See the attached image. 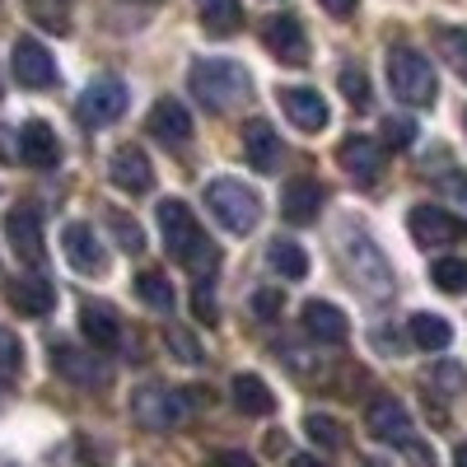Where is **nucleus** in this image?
<instances>
[{
    "mask_svg": "<svg viewBox=\"0 0 467 467\" xmlns=\"http://www.w3.org/2000/svg\"><path fill=\"white\" fill-rule=\"evenodd\" d=\"M187 89L197 94L206 112H224L229 103H239L248 94V70L229 57H202L187 66Z\"/></svg>",
    "mask_w": 467,
    "mask_h": 467,
    "instance_id": "f257e3e1",
    "label": "nucleus"
},
{
    "mask_svg": "<svg viewBox=\"0 0 467 467\" xmlns=\"http://www.w3.org/2000/svg\"><path fill=\"white\" fill-rule=\"evenodd\" d=\"M160 234H164V244H169V253L178 257V262H187V266H215L220 262V253L211 248V239L202 234V224H197V215H192V206L187 202H178V197H169L164 206H160Z\"/></svg>",
    "mask_w": 467,
    "mask_h": 467,
    "instance_id": "f03ea898",
    "label": "nucleus"
},
{
    "mask_svg": "<svg viewBox=\"0 0 467 467\" xmlns=\"http://www.w3.org/2000/svg\"><path fill=\"white\" fill-rule=\"evenodd\" d=\"M341 262L350 271V285H360L369 299L393 295V266L379 253V244H369V234H341Z\"/></svg>",
    "mask_w": 467,
    "mask_h": 467,
    "instance_id": "7ed1b4c3",
    "label": "nucleus"
},
{
    "mask_svg": "<svg viewBox=\"0 0 467 467\" xmlns=\"http://www.w3.org/2000/svg\"><path fill=\"white\" fill-rule=\"evenodd\" d=\"M388 85L407 108H431L435 103V66L431 57H420L416 47H393L388 52Z\"/></svg>",
    "mask_w": 467,
    "mask_h": 467,
    "instance_id": "20e7f679",
    "label": "nucleus"
},
{
    "mask_svg": "<svg viewBox=\"0 0 467 467\" xmlns=\"http://www.w3.org/2000/svg\"><path fill=\"white\" fill-rule=\"evenodd\" d=\"M206 206L229 234H253L262 220V197L253 187H244L239 178H215L206 187Z\"/></svg>",
    "mask_w": 467,
    "mask_h": 467,
    "instance_id": "39448f33",
    "label": "nucleus"
},
{
    "mask_svg": "<svg viewBox=\"0 0 467 467\" xmlns=\"http://www.w3.org/2000/svg\"><path fill=\"white\" fill-rule=\"evenodd\" d=\"M192 416V402L187 393H178V388H164V383H145L131 393V420L145 425V431H178V425H187Z\"/></svg>",
    "mask_w": 467,
    "mask_h": 467,
    "instance_id": "423d86ee",
    "label": "nucleus"
},
{
    "mask_svg": "<svg viewBox=\"0 0 467 467\" xmlns=\"http://www.w3.org/2000/svg\"><path fill=\"white\" fill-rule=\"evenodd\" d=\"M127 112V85L117 80V75H103V80H94L80 103H75V117H80L85 127H103V122H117V117Z\"/></svg>",
    "mask_w": 467,
    "mask_h": 467,
    "instance_id": "0eeeda50",
    "label": "nucleus"
},
{
    "mask_svg": "<svg viewBox=\"0 0 467 467\" xmlns=\"http://www.w3.org/2000/svg\"><path fill=\"white\" fill-rule=\"evenodd\" d=\"M61 253H66V262L80 271V276H103V271H108V253H103V244H99L94 224H85V220H70V224H66Z\"/></svg>",
    "mask_w": 467,
    "mask_h": 467,
    "instance_id": "6e6552de",
    "label": "nucleus"
},
{
    "mask_svg": "<svg viewBox=\"0 0 467 467\" xmlns=\"http://www.w3.org/2000/svg\"><path fill=\"white\" fill-rule=\"evenodd\" d=\"M365 425H369V435L383 440V444H398V449H411V444H416V435H411V411H407L398 398H379V402H369Z\"/></svg>",
    "mask_w": 467,
    "mask_h": 467,
    "instance_id": "1a4fd4ad",
    "label": "nucleus"
},
{
    "mask_svg": "<svg viewBox=\"0 0 467 467\" xmlns=\"http://www.w3.org/2000/svg\"><path fill=\"white\" fill-rule=\"evenodd\" d=\"M10 66H15V80L24 89H47L57 80V61H52V52L37 43V37H19L15 52H10Z\"/></svg>",
    "mask_w": 467,
    "mask_h": 467,
    "instance_id": "9d476101",
    "label": "nucleus"
},
{
    "mask_svg": "<svg viewBox=\"0 0 467 467\" xmlns=\"http://www.w3.org/2000/svg\"><path fill=\"white\" fill-rule=\"evenodd\" d=\"M262 43L266 52L285 61V66H304L308 61V37H304V24L295 15H276V19H266L262 24Z\"/></svg>",
    "mask_w": 467,
    "mask_h": 467,
    "instance_id": "9b49d317",
    "label": "nucleus"
},
{
    "mask_svg": "<svg viewBox=\"0 0 467 467\" xmlns=\"http://www.w3.org/2000/svg\"><path fill=\"white\" fill-rule=\"evenodd\" d=\"M244 160L257 173H276L281 169V131L266 122V117H253L244 122Z\"/></svg>",
    "mask_w": 467,
    "mask_h": 467,
    "instance_id": "f8f14e48",
    "label": "nucleus"
},
{
    "mask_svg": "<svg viewBox=\"0 0 467 467\" xmlns=\"http://www.w3.org/2000/svg\"><path fill=\"white\" fill-rule=\"evenodd\" d=\"M145 131L160 145H169V150H182L192 140V117H187V108L178 99H160L150 108V117H145Z\"/></svg>",
    "mask_w": 467,
    "mask_h": 467,
    "instance_id": "ddd939ff",
    "label": "nucleus"
},
{
    "mask_svg": "<svg viewBox=\"0 0 467 467\" xmlns=\"http://www.w3.org/2000/svg\"><path fill=\"white\" fill-rule=\"evenodd\" d=\"M108 178L122 187V192H131V197H140V192L154 187V169H150L140 145H117L112 160H108Z\"/></svg>",
    "mask_w": 467,
    "mask_h": 467,
    "instance_id": "4468645a",
    "label": "nucleus"
},
{
    "mask_svg": "<svg viewBox=\"0 0 467 467\" xmlns=\"http://www.w3.org/2000/svg\"><path fill=\"white\" fill-rule=\"evenodd\" d=\"M281 108H285V117L299 127V131H323L327 127V99L318 94V89H308V85H285L281 89Z\"/></svg>",
    "mask_w": 467,
    "mask_h": 467,
    "instance_id": "2eb2a0df",
    "label": "nucleus"
},
{
    "mask_svg": "<svg viewBox=\"0 0 467 467\" xmlns=\"http://www.w3.org/2000/svg\"><path fill=\"white\" fill-rule=\"evenodd\" d=\"M52 369L70 383H80V388H103L108 383V365H99V356H89V350L80 346H52Z\"/></svg>",
    "mask_w": 467,
    "mask_h": 467,
    "instance_id": "dca6fc26",
    "label": "nucleus"
},
{
    "mask_svg": "<svg viewBox=\"0 0 467 467\" xmlns=\"http://www.w3.org/2000/svg\"><path fill=\"white\" fill-rule=\"evenodd\" d=\"M19 160L28 164V169H57L61 164V140H57V131L47 127V122H24L19 127Z\"/></svg>",
    "mask_w": 467,
    "mask_h": 467,
    "instance_id": "f3484780",
    "label": "nucleus"
},
{
    "mask_svg": "<svg viewBox=\"0 0 467 467\" xmlns=\"http://www.w3.org/2000/svg\"><path fill=\"white\" fill-rule=\"evenodd\" d=\"M407 229H411V239L420 248H440V244H453L458 239V220L444 206H411Z\"/></svg>",
    "mask_w": 467,
    "mask_h": 467,
    "instance_id": "a211bd4d",
    "label": "nucleus"
},
{
    "mask_svg": "<svg viewBox=\"0 0 467 467\" xmlns=\"http://www.w3.org/2000/svg\"><path fill=\"white\" fill-rule=\"evenodd\" d=\"M304 332L314 337L318 346H341L346 337H350V323H346V314L337 304H327V299H308L304 308Z\"/></svg>",
    "mask_w": 467,
    "mask_h": 467,
    "instance_id": "6ab92c4d",
    "label": "nucleus"
},
{
    "mask_svg": "<svg viewBox=\"0 0 467 467\" xmlns=\"http://www.w3.org/2000/svg\"><path fill=\"white\" fill-rule=\"evenodd\" d=\"M337 164L356 178V182H374L383 173V150L369 140V136H346L337 145Z\"/></svg>",
    "mask_w": 467,
    "mask_h": 467,
    "instance_id": "aec40b11",
    "label": "nucleus"
},
{
    "mask_svg": "<svg viewBox=\"0 0 467 467\" xmlns=\"http://www.w3.org/2000/svg\"><path fill=\"white\" fill-rule=\"evenodd\" d=\"M5 299H10V308H15L19 318H47L52 304H57V290L43 276H19V281H10Z\"/></svg>",
    "mask_w": 467,
    "mask_h": 467,
    "instance_id": "412c9836",
    "label": "nucleus"
},
{
    "mask_svg": "<svg viewBox=\"0 0 467 467\" xmlns=\"http://www.w3.org/2000/svg\"><path fill=\"white\" fill-rule=\"evenodd\" d=\"M5 239L24 262H43V220H37V211H28V206L10 211L5 215Z\"/></svg>",
    "mask_w": 467,
    "mask_h": 467,
    "instance_id": "4be33fe9",
    "label": "nucleus"
},
{
    "mask_svg": "<svg viewBox=\"0 0 467 467\" xmlns=\"http://www.w3.org/2000/svg\"><path fill=\"white\" fill-rule=\"evenodd\" d=\"M318 211H323V187H318L314 178L285 182V192H281V215H285L290 224H314Z\"/></svg>",
    "mask_w": 467,
    "mask_h": 467,
    "instance_id": "5701e85b",
    "label": "nucleus"
},
{
    "mask_svg": "<svg viewBox=\"0 0 467 467\" xmlns=\"http://www.w3.org/2000/svg\"><path fill=\"white\" fill-rule=\"evenodd\" d=\"M80 332L94 350H117V341H122V323L112 318L108 304H85L80 308Z\"/></svg>",
    "mask_w": 467,
    "mask_h": 467,
    "instance_id": "b1692460",
    "label": "nucleus"
},
{
    "mask_svg": "<svg viewBox=\"0 0 467 467\" xmlns=\"http://www.w3.org/2000/svg\"><path fill=\"white\" fill-rule=\"evenodd\" d=\"M229 393H234V407H239L244 416H271L276 411V398H271V388L257 374H234Z\"/></svg>",
    "mask_w": 467,
    "mask_h": 467,
    "instance_id": "393cba45",
    "label": "nucleus"
},
{
    "mask_svg": "<svg viewBox=\"0 0 467 467\" xmlns=\"http://www.w3.org/2000/svg\"><path fill=\"white\" fill-rule=\"evenodd\" d=\"M266 266L276 271L281 281H304L308 276V253L295 239H271L266 244Z\"/></svg>",
    "mask_w": 467,
    "mask_h": 467,
    "instance_id": "a878e982",
    "label": "nucleus"
},
{
    "mask_svg": "<svg viewBox=\"0 0 467 467\" xmlns=\"http://www.w3.org/2000/svg\"><path fill=\"white\" fill-rule=\"evenodd\" d=\"M407 332L420 350H449V341H453V323L444 314H411Z\"/></svg>",
    "mask_w": 467,
    "mask_h": 467,
    "instance_id": "bb28decb",
    "label": "nucleus"
},
{
    "mask_svg": "<svg viewBox=\"0 0 467 467\" xmlns=\"http://www.w3.org/2000/svg\"><path fill=\"white\" fill-rule=\"evenodd\" d=\"M197 10H202V28L211 37H229L234 28H239V19H244L239 0H197Z\"/></svg>",
    "mask_w": 467,
    "mask_h": 467,
    "instance_id": "cd10ccee",
    "label": "nucleus"
},
{
    "mask_svg": "<svg viewBox=\"0 0 467 467\" xmlns=\"http://www.w3.org/2000/svg\"><path fill=\"white\" fill-rule=\"evenodd\" d=\"M435 47H440V57L449 61V70L458 75V80H467V28L440 24L435 28Z\"/></svg>",
    "mask_w": 467,
    "mask_h": 467,
    "instance_id": "c85d7f7f",
    "label": "nucleus"
},
{
    "mask_svg": "<svg viewBox=\"0 0 467 467\" xmlns=\"http://www.w3.org/2000/svg\"><path fill=\"white\" fill-rule=\"evenodd\" d=\"M136 295L154 308V314H173V304H178L164 271H140V276H136Z\"/></svg>",
    "mask_w": 467,
    "mask_h": 467,
    "instance_id": "c756f323",
    "label": "nucleus"
},
{
    "mask_svg": "<svg viewBox=\"0 0 467 467\" xmlns=\"http://www.w3.org/2000/svg\"><path fill=\"white\" fill-rule=\"evenodd\" d=\"M304 431H308V440L323 444V449H341V444H346L341 420H332V416H323V411H308V416H304Z\"/></svg>",
    "mask_w": 467,
    "mask_h": 467,
    "instance_id": "7c9ffc66",
    "label": "nucleus"
},
{
    "mask_svg": "<svg viewBox=\"0 0 467 467\" xmlns=\"http://www.w3.org/2000/svg\"><path fill=\"white\" fill-rule=\"evenodd\" d=\"M431 281L444 290V295H462L467 290V262L462 257H440L431 266Z\"/></svg>",
    "mask_w": 467,
    "mask_h": 467,
    "instance_id": "2f4dec72",
    "label": "nucleus"
},
{
    "mask_svg": "<svg viewBox=\"0 0 467 467\" xmlns=\"http://www.w3.org/2000/svg\"><path fill=\"white\" fill-rule=\"evenodd\" d=\"M108 229L117 234V248H122V253H131V257H136V253L145 248V229H140L127 211H112V215H108Z\"/></svg>",
    "mask_w": 467,
    "mask_h": 467,
    "instance_id": "473e14b6",
    "label": "nucleus"
},
{
    "mask_svg": "<svg viewBox=\"0 0 467 467\" xmlns=\"http://www.w3.org/2000/svg\"><path fill=\"white\" fill-rule=\"evenodd\" d=\"M24 374V341L0 327V383H15Z\"/></svg>",
    "mask_w": 467,
    "mask_h": 467,
    "instance_id": "72a5a7b5",
    "label": "nucleus"
},
{
    "mask_svg": "<svg viewBox=\"0 0 467 467\" xmlns=\"http://www.w3.org/2000/svg\"><path fill=\"white\" fill-rule=\"evenodd\" d=\"M337 80H341V94H346L350 108H360V112L369 108V80H365V70H360V66H341Z\"/></svg>",
    "mask_w": 467,
    "mask_h": 467,
    "instance_id": "f704fd0d",
    "label": "nucleus"
},
{
    "mask_svg": "<svg viewBox=\"0 0 467 467\" xmlns=\"http://www.w3.org/2000/svg\"><path fill=\"white\" fill-rule=\"evenodd\" d=\"M431 379H435V388H440L444 398L467 393V369H462V365H453V360H440V365L431 369Z\"/></svg>",
    "mask_w": 467,
    "mask_h": 467,
    "instance_id": "c9c22d12",
    "label": "nucleus"
},
{
    "mask_svg": "<svg viewBox=\"0 0 467 467\" xmlns=\"http://www.w3.org/2000/svg\"><path fill=\"white\" fill-rule=\"evenodd\" d=\"M164 341H169V350H173V356H178L182 365H197V360H202V346H197V337H192V332L169 327V332H164Z\"/></svg>",
    "mask_w": 467,
    "mask_h": 467,
    "instance_id": "e433bc0d",
    "label": "nucleus"
},
{
    "mask_svg": "<svg viewBox=\"0 0 467 467\" xmlns=\"http://www.w3.org/2000/svg\"><path fill=\"white\" fill-rule=\"evenodd\" d=\"M33 5V15H37V24L43 28H57V33H66V0H28Z\"/></svg>",
    "mask_w": 467,
    "mask_h": 467,
    "instance_id": "4c0bfd02",
    "label": "nucleus"
},
{
    "mask_svg": "<svg viewBox=\"0 0 467 467\" xmlns=\"http://www.w3.org/2000/svg\"><path fill=\"white\" fill-rule=\"evenodd\" d=\"M383 136H388V145H398V150H407V145L416 140V127L407 122V117H388V122H383Z\"/></svg>",
    "mask_w": 467,
    "mask_h": 467,
    "instance_id": "58836bf2",
    "label": "nucleus"
},
{
    "mask_svg": "<svg viewBox=\"0 0 467 467\" xmlns=\"http://www.w3.org/2000/svg\"><path fill=\"white\" fill-rule=\"evenodd\" d=\"M253 314L266 318V323L276 318V314H281V290H257V295H253Z\"/></svg>",
    "mask_w": 467,
    "mask_h": 467,
    "instance_id": "ea45409f",
    "label": "nucleus"
},
{
    "mask_svg": "<svg viewBox=\"0 0 467 467\" xmlns=\"http://www.w3.org/2000/svg\"><path fill=\"white\" fill-rule=\"evenodd\" d=\"M444 197L453 206H467V173H444Z\"/></svg>",
    "mask_w": 467,
    "mask_h": 467,
    "instance_id": "a19ab883",
    "label": "nucleus"
},
{
    "mask_svg": "<svg viewBox=\"0 0 467 467\" xmlns=\"http://www.w3.org/2000/svg\"><path fill=\"white\" fill-rule=\"evenodd\" d=\"M211 467H257L244 449H220V453H211Z\"/></svg>",
    "mask_w": 467,
    "mask_h": 467,
    "instance_id": "79ce46f5",
    "label": "nucleus"
},
{
    "mask_svg": "<svg viewBox=\"0 0 467 467\" xmlns=\"http://www.w3.org/2000/svg\"><path fill=\"white\" fill-rule=\"evenodd\" d=\"M192 308H197V318H206V323H215V314H220L215 295H211L206 285H197V295H192Z\"/></svg>",
    "mask_w": 467,
    "mask_h": 467,
    "instance_id": "37998d69",
    "label": "nucleus"
},
{
    "mask_svg": "<svg viewBox=\"0 0 467 467\" xmlns=\"http://www.w3.org/2000/svg\"><path fill=\"white\" fill-rule=\"evenodd\" d=\"M318 5H323L332 19H350V15H356V0H318Z\"/></svg>",
    "mask_w": 467,
    "mask_h": 467,
    "instance_id": "c03bdc74",
    "label": "nucleus"
},
{
    "mask_svg": "<svg viewBox=\"0 0 467 467\" xmlns=\"http://www.w3.org/2000/svg\"><path fill=\"white\" fill-rule=\"evenodd\" d=\"M290 467H327V462H323L318 453H295V458H290Z\"/></svg>",
    "mask_w": 467,
    "mask_h": 467,
    "instance_id": "a18cd8bd",
    "label": "nucleus"
},
{
    "mask_svg": "<svg viewBox=\"0 0 467 467\" xmlns=\"http://www.w3.org/2000/svg\"><path fill=\"white\" fill-rule=\"evenodd\" d=\"M453 467H467V444H458V449H453Z\"/></svg>",
    "mask_w": 467,
    "mask_h": 467,
    "instance_id": "49530a36",
    "label": "nucleus"
},
{
    "mask_svg": "<svg viewBox=\"0 0 467 467\" xmlns=\"http://www.w3.org/2000/svg\"><path fill=\"white\" fill-rule=\"evenodd\" d=\"M356 467H388V462H379V458H360Z\"/></svg>",
    "mask_w": 467,
    "mask_h": 467,
    "instance_id": "de8ad7c7",
    "label": "nucleus"
},
{
    "mask_svg": "<svg viewBox=\"0 0 467 467\" xmlns=\"http://www.w3.org/2000/svg\"><path fill=\"white\" fill-rule=\"evenodd\" d=\"M140 5H160V0H140Z\"/></svg>",
    "mask_w": 467,
    "mask_h": 467,
    "instance_id": "09e8293b",
    "label": "nucleus"
},
{
    "mask_svg": "<svg viewBox=\"0 0 467 467\" xmlns=\"http://www.w3.org/2000/svg\"><path fill=\"white\" fill-rule=\"evenodd\" d=\"M462 122H467V112H462Z\"/></svg>",
    "mask_w": 467,
    "mask_h": 467,
    "instance_id": "8fccbe9b",
    "label": "nucleus"
}]
</instances>
